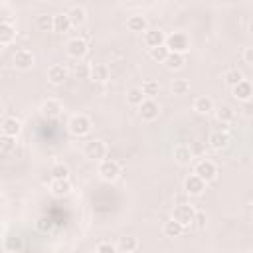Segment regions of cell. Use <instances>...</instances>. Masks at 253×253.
I'll return each mask as SVG.
<instances>
[{
  "label": "cell",
  "instance_id": "cell-27",
  "mask_svg": "<svg viewBox=\"0 0 253 253\" xmlns=\"http://www.w3.org/2000/svg\"><path fill=\"white\" fill-rule=\"evenodd\" d=\"M162 233H164L166 237H180V235L184 233V227H182L178 221L168 219V221H164V225H162Z\"/></svg>",
  "mask_w": 253,
  "mask_h": 253
},
{
  "label": "cell",
  "instance_id": "cell-7",
  "mask_svg": "<svg viewBox=\"0 0 253 253\" xmlns=\"http://www.w3.org/2000/svg\"><path fill=\"white\" fill-rule=\"evenodd\" d=\"M164 38H166V34L160 28H146L142 32V42H144V45L148 49L158 47V45H164Z\"/></svg>",
  "mask_w": 253,
  "mask_h": 253
},
{
  "label": "cell",
  "instance_id": "cell-17",
  "mask_svg": "<svg viewBox=\"0 0 253 253\" xmlns=\"http://www.w3.org/2000/svg\"><path fill=\"white\" fill-rule=\"evenodd\" d=\"M20 132H22V123H20L16 117H6V119L2 121V134H4V136L16 138Z\"/></svg>",
  "mask_w": 253,
  "mask_h": 253
},
{
  "label": "cell",
  "instance_id": "cell-44",
  "mask_svg": "<svg viewBox=\"0 0 253 253\" xmlns=\"http://www.w3.org/2000/svg\"><path fill=\"white\" fill-rule=\"evenodd\" d=\"M71 253H85L83 249H75V251H71Z\"/></svg>",
  "mask_w": 253,
  "mask_h": 253
},
{
  "label": "cell",
  "instance_id": "cell-26",
  "mask_svg": "<svg viewBox=\"0 0 253 253\" xmlns=\"http://www.w3.org/2000/svg\"><path fill=\"white\" fill-rule=\"evenodd\" d=\"M140 91H142L144 99H154V97L160 93V83H158V81H154V79H146V81L142 83Z\"/></svg>",
  "mask_w": 253,
  "mask_h": 253
},
{
  "label": "cell",
  "instance_id": "cell-1",
  "mask_svg": "<svg viewBox=\"0 0 253 253\" xmlns=\"http://www.w3.org/2000/svg\"><path fill=\"white\" fill-rule=\"evenodd\" d=\"M164 47L168 53H186L190 49V38L184 32H172L164 38Z\"/></svg>",
  "mask_w": 253,
  "mask_h": 253
},
{
  "label": "cell",
  "instance_id": "cell-42",
  "mask_svg": "<svg viewBox=\"0 0 253 253\" xmlns=\"http://www.w3.org/2000/svg\"><path fill=\"white\" fill-rule=\"evenodd\" d=\"M243 61H245V65H253V47L243 49Z\"/></svg>",
  "mask_w": 253,
  "mask_h": 253
},
{
  "label": "cell",
  "instance_id": "cell-24",
  "mask_svg": "<svg viewBox=\"0 0 253 253\" xmlns=\"http://www.w3.org/2000/svg\"><path fill=\"white\" fill-rule=\"evenodd\" d=\"M126 28H128L130 32H144V30L148 28V22H146V18H144L142 14H132V16H128V20H126Z\"/></svg>",
  "mask_w": 253,
  "mask_h": 253
},
{
  "label": "cell",
  "instance_id": "cell-35",
  "mask_svg": "<svg viewBox=\"0 0 253 253\" xmlns=\"http://www.w3.org/2000/svg\"><path fill=\"white\" fill-rule=\"evenodd\" d=\"M148 55H150V59H154V61H158V63H164V59H166V55H168V49H166L164 45H158V47L148 49Z\"/></svg>",
  "mask_w": 253,
  "mask_h": 253
},
{
  "label": "cell",
  "instance_id": "cell-20",
  "mask_svg": "<svg viewBox=\"0 0 253 253\" xmlns=\"http://www.w3.org/2000/svg\"><path fill=\"white\" fill-rule=\"evenodd\" d=\"M24 249V237L18 233H12L4 237V251L6 253H20Z\"/></svg>",
  "mask_w": 253,
  "mask_h": 253
},
{
  "label": "cell",
  "instance_id": "cell-12",
  "mask_svg": "<svg viewBox=\"0 0 253 253\" xmlns=\"http://www.w3.org/2000/svg\"><path fill=\"white\" fill-rule=\"evenodd\" d=\"M229 142H231L229 132H227V130H221V128L210 132V136H208V144H210L213 150H223V148L229 146Z\"/></svg>",
  "mask_w": 253,
  "mask_h": 253
},
{
  "label": "cell",
  "instance_id": "cell-22",
  "mask_svg": "<svg viewBox=\"0 0 253 253\" xmlns=\"http://www.w3.org/2000/svg\"><path fill=\"white\" fill-rule=\"evenodd\" d=\"M194 111L196 113H200V115H208V113H211L213 111V101L208 97V95H200V97H196L194 99Z\"/></svg>",
  "mask_w": 253,
  "mask_h": 253
},
{
  "label": "cell",
  "instance_id": "cell-2",
  "mask_svg": "<svg viewBox=\"0 0 253 253\" xmlns=\"http://www.w3.org/2000/svg\"><path fill=\"white\" fill-rule=\"evenodd\" d=\"M97 174L103 182H115L121 176V164L113 158H103L97 166Z\"/></svg>",
  "mask_w": 253,
  "mask_h": 253
},
{
  "label": "cell",
  "instance_id": "cell-19",
  "mask_svg": "<svg viewBox=\"0 0 253 253\" xmlns=\"http://www.w3.org/2000/svg\"><path fill=\"white\" fill-rule=\"evenodd\" d=\"M115 247L121 253H134L138 249V239L134 235H125V237H119V241H117Z\"/></svg>",
  "mask_w": 253,
  "mask_h": 253
},
{
  "label": "cell",
  "instance_id": "cell-29",
  "mask_svg": "<svg viewBox=\"0 0 253 253\" xmlns=\"http://www.w3.org/2000/svg\"><path fill=\"white\" fill-rule=\"evenodd\" d=\"M215 119H217L221 125L231 123V121L235 119V111H233V107H229V105H221V107L215 111Z\"/></svg>",
  "mask_w": 253,
  "mask_h": 253
},
{
  "label": "cell",
  "instance_id": "cell-39",
  "mask_svg": "<svg viewBox=\"0 0 253 253\" xmlns=\"http://www.w3.org/2000/svg\"><path fill=\"white\" fill-rule=\"evenodd\" d=\"M95 253H117V247H115V243H111V241H101V243L95 247Z\"/></svg>",
  "mask_w": 253,
  "mask_h": 253
},
{
  "label": "cell",
  "instance_id": "cell-38",
  "mask_svg": "<svg viewBox=\"0 0 253 253\" xmlns=\"http://www.w3.org/2000/svg\"><path fill=\"white\" fill-rule=\"evenodd\" d=\"M16 148V138L12 136H0V152H12Z\"/></svg>",
  "mask_w": 253,
  "mask_h": 253
},
{
  "label": "cell",
  "instance_id": "cell-41",
  "mask_svg": "<svg viewBox=\"0 0 253 253\" xmlns=\"http://www.w3.org/2000/svg\"><path fill=\"white\" fill-rule=\"evenodd\" d=\"M75 77L77 79H89V65L87 63H79L75 67Z\"/></svg>",
  "mask_w": 253,
  "mask_h": 253
},
{
  "label": "cell",
  "instance_id": "cell-5",
  "mask_svg": "<svg viewBox=\"0 0 253 253\" xmlns=\"http://www.w3.org/2000/svg\"><path fill=\"white\" fill-rule=\"evenodd\" d=\"M83 154L89 160H99L101 162L105 158V154H107V144L103 140H97V138L87 140L85 146H83Z\"/></svg>",
  "mask_w": 253,
  "mask_h": 253
},
{
  "label": "cell",
  "instance_id": "cell-16",
  "mask_svg": "<svg viewBox=\"0 0 253 253\" xmlns=\"http://www.w3.org/2000/svg\"><path fill=\"white\" fill-rule=\"evenodd\" d=\"M65 79H67V69H65V65L53 63V65L47 69V81H49L51 85H61Z\"/></svg>",
  "mask_w": 253,
  "mask_h": 253
},
{
  "label": "cell",
  "instance_id": "cell-31",
  "mask_svg": "<svg viewBox=\"0 0 253 253\" xmlns=\"http://www.w3.org/2000/svg\"><path fill=\"white\" fill-rule=\"evenodd\" d=\"M184 63H186V57L182 53H168L164 59V65L168 69H180V67H184Z\"/></svg>",
  "mask_w": 253,
  "mask_h": 253
},
{
  "label": "cell",
  "instance_id": "cell-36",
  "mask_svg": "<svg viewBox=\"0 0 253 253\" xmlns=\"http://www.w3.org/2000/svg\"><path fill=\"white\" fill-rule=\"evenodd\" d=\"M36 227H38L40 231L47 233V231H51V229L55 227V223H53V219H51V217H47V215H40V217H38V221H36Z\"/></svg>",
  "mask_w": 253,
  "mask_h": 253
},
{
  "label": "cell",
  "instance_id": "cell-21",
  "mask_svg": "<svg viewBox=\"0 0 253 253\" xmlns=\"http://www.w3.org/2000/svg\"><path fill=\"white\" fill-rule=\"evenodd\" d=\"M65 14H67V18H69L71 26H83V24H85V20H87V12H85V8H83V6H71Z\"/></svg>",
  "mask_w": 253,
  "mask_h": 253
},
{
  "label": "cell",
  "instance_id": "cell-6",
  "mask_svg": "<svg viewBox=\"0 0 253 253\" xmlns=\"http://www.w3.org/2000/svg\"><path fill=\"white\" fill-rule=\"evenodd\" d=\"M194 215H196V208H194V206L180 204V206H176V208H174V215H172V219H174V221H178V223L186 229L188 225H192Z\"/></svg>",
  "mask_w": 253,
  "mask_h": 253
},
{
  "label": "cell",
  "instance_id": "cell-13",
  "mask_svg": "<svg viewBox=\"0 0 253 253\" xmlns=\"http://www.w3.org/2000/svg\"><path fill=\"white\" fill-rule=\"evenodd\" d=\"M184 190H186L188 196L198 198V196H202V194L206 192V182L200 180L196 174H190V176L184 180Z\"/></svg>",
  "mask_w": 253,
  "mask_h": 253
},
{
  "label": "cell",
  "instance_id": "cell-23",
  "mask_svg": "<svg viewBox=\"0 0 253 253\" xmlns=\"http://www.w3.org/2000/svg\"><path fill=\"white\" fill-rule=\"evenodd\" d=\"M16 40V28L10 22L0 24V45H10Z\"/></svg>",
  "mask_w": 253,
  "mask_h": 253
},
{
  "label": "cell",
  "instance_id": "cell-43",
  "mask_svg": "<svg viewBox=\"0 0 253 253\" xmlns=\"http://www.w3.org/2000/svg\"><path fill=\"white\" fill-rule=\"evenodd\" d=\"M2 115H4V103L0 101V117H2Z\"/></svg>",
  "mask_w": 253,
  "mask_h": 253
},
{
  "label": "cell",
  "instance_id": "cell-30",
  "mask_svg": "<svg viewBox=\"0 0 253 253\" xmlns=\"http://www.w3.org/2000/svg\"><path fill=\"white\" fill-rule=\"evenodd\" d=\"M49 174L55 180H65V178H69V166L63 164V162H55V164H51Z\"/></svg>",
  "mask_w": 253,
  "mask_h": 253
},
{
  "label": "cell",
  "instance_id": "cell-34",
  "mask_svg": "<svg viewBox=\"0 0 253 253\" xmlns=\"http://www.w3.org/2000/svg\"><path fill=\"white\" fill-rule=\"evenodd\" d=\"M223 79H225V83L229 85V87H235L239 81H243L245 77H243V73L239 71V69H227L225 73H223Z\"/></svg>",
  "mask_w": 253,
  "mask_h": 253
},
{
  "label": "cell",
  "instance_id": "cell-15",
  "mask_svg": "<svg viewBox=\"0 0 253 253\" xmlns=\"http://www.w3.org/2000/svg\"><path fill=\"white\" fill-rule=\"evenodd\" d=\"M231 95H233L235 101L247 103V101L251 99V95H253V87H251V83H249L247 79H243V81H239L235 87H231Z\"/></svg>",
  "mask_w": 253,
  "mask_h": 253
},
{
  "label": "cell",
  "instance_id": "cell-8",
  "mask_svg": "<svg viewBox=\"0 0 253 253\" xmlns=\"http://www.w3.org/2000/svg\"><path fill=\"white\" fill-rule=\"evenodd\" d=\"M87 42L83 40V38H71V40H67V43H65V51H67V55L69 57H73V59H81L85 53H87Z\"/></svg>",
  "mask_w": 253,
  "mask_h": 253
},
{
  "label": "cell",
  "instance_id": "cell-3",
  "mask_svg": "<svg viewBox=\"0 0 253 253\" xmlns=\"http://www.w3.org/2000/svg\"><path fill=\"white\" fill-rule=\"evenodd\" d=\"M194 174H196L200 180H204L206 184H208V182H213V180L217 178V164H215L213 160H210V158H202V160L196 162Z\"/></svg>",
  "mask_w": 253,
  "mask_h": 253
},
{
  "label": "cell",
  "instance_id": "cell-25",
  "mask_svg": "<svg viewBox=\"0 0 253 253\" xmlns=\"http://www.w3.org/2000/svg\"><path fill=\"white\" fill-rule=\"evenodd\" d=\"M174 158H176L178 164H190L192 158H194L192 148H190L188 144H178V146L174 148Z\"/></svg>",
  "mask_w": 253,
  "mask_h": 253
},
{
  "label": "cell",
  "instance_id": "cell-11",
  "mask_svg": "<svg viewBox=\"0 0 253 253\" xmlns=\"http://www.w3.org/2000/svg\"><path fill=\"white\" fill-rule=\"evenodd\" d=\"M138 113H140V117H142V121H154V119H158V115H160V107H158V103L154 101V99H144L140 105H138Z\"/></svg>",
  "mask_w": 253,
  "mask_h": 253
},
{
  "label": "cell",
  "instance_id": "cell-28",
  "mask_svg": "<svg viewBox=\"0 0 253 253\" xmlns=\"http://www.w3.org/2000/svg\"><path fill=\"white\" fill-rule=\"evenodd\" d=\"M69 28H71V22H69V18H67L65 12H59V14L53 16V32L63 34V32H67Z\"/></svg>",
  "mask_w": 253,
  "mask_h": 253
},
{
  "label": "cell",
  "instance_id": "cell-37",
  "mask_svg": "<svg viewBox=\"0 0 253 253\" xmlns=\"http://www.w3.org/2000/svg\"><path fill=\"white\" fill-rule=\"evenodd\" d=\"M172 91H174V95H186V93L190 91V83H188V79H174V83H172Z\"/></svg>",
  "mask_w": 253,
  "mask_h": 253
},
{
  "label": "cell",
  "instance_id": "cell-32",
  "mask_svg": "<svg viewBox=\"0 0 253 253\" xmlns=\"http://www.w3.org/2000/svg\"><path fill=\"white\" fill-rule=\"evenodd\" d=\"M36 28H38L40 32H51V30H53V16H49V14H40V16L36 18Z\"/></svg>",
  "mask_w": 253,
  "mask_h": 253
},
{
  "label": "cell",
  "instance_id": "cell-40",
  "mask_svg": "<svg viewBox=\"0 0 253 253\" xmlns=\"http://www.w3.org/2000/svg\"><path fill=\"white\" fill-rule=\"evenodd\" d=\"M198 229H204L206 227V223H208V215H206V211H198L196 210V215H194V221H192Z\"/></svg>",
  "mask_w": 253,
  "mask_h": 253
},
{
  "label": "cell",
  "instance_id": "cell-9",
  "mask_svg": "<svg viewBox=\"0 0 253 253\" xmlns=\"http://www.w3.org/2000/svg\"><path fill=\"white\" fill-rule=\"evenodd\" d=\"M12 61H14V67H16V69L28 71V69L34 67L36 57H34V53H32L30 49H18V51L14 53V57H12Z\"/></svg>",
  "mask_w": 253,
  "mask_h": 253
},
{
  "label": "cell",
  "instance_id": "cell-14",
  "mask_svg": "<svg viewBox=\"0 0 253 253\" xmlns=\"http://www.w3.org/2000/svg\"><path fill=\"white\" fill-rule=\"evenodd\" d=\"M71 190H73V186H71L69 178H65V180L51 178V182H49V194L55 196V198H65V196L71 194Z\"/></svg>",
  "mask_w": 253,
  "mask_h": 253
},
{
  "label": "cell",
  "instance_id": "cell-10",
  "mask_svg": "<svg viewBox=\"0 0 253 253\" xmlns=\"http://www.w3.org/2000/svg\"><path fill=\"white\" fill-rule=\"evenodd\" d=\"M63 111V105L57 101V99H45L42 105H40V115L43 119H57Z\"/></svg>",
  "mask_w": 253,
  "mask_h": 253
},
{
  "label": "cell",
  "instance_id": "cell-18",
  "mask_svg": "<svg viewBox=\"0 0 253 253\" xmlns=\"http://www.w3.org/2000/svg\"><path fill=\"white\" fill-rule=\"evenodd\" d=\"M89 79L95 83H105L109 79V67L105 63H93L89 65Z\"/></svg>",
  "mask_w": 253,
  "mask_h": 253
},
{
  "label": "cell",
  "instance_id": "cell-33",
  "mask_svg": "<svg viewBox=\"0 0 253 253\" xmlns=\"http://www.w3.org/2000/svg\"><path fill=\"white\" fill-rule=\"evenodd\" d=\"M142 101H144V95H142L140 87H130V89L126 91V103H128V105L138 107Z\"/></svg>",
  "mask_w": 253,
  "mask_h": 253
},
{
  "label": "cell",
  "instance_id": "cell-4",
  "mask_svg": "<svg viewBox=\"0 0 253 253\" xmlns=\"http://www.w3.org/2000/svg\"><path fill=\"white\" fill-rule=\"evenodd\" d=\"M91 119L87 117V115H73L71 119H69V123H67V128H69V132L73 134V136H85V134H89V130H91Z\"/></svg>",
  "mask_w": 253,
  "mask_h": 253
}]
</instances>
